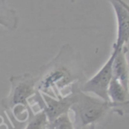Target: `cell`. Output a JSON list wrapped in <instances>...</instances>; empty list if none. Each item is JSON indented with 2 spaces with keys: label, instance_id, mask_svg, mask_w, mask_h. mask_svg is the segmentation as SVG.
Instances as JSON below:
<instances>
[{
  "label": "cell",
  "instance_id": "11",
  "mask_svg": "<svg viewBox=\"0 0 129 129\" xmlns=\"http://www.w3.org/2000/svg\"><path fill=\"white\" fill-rule=\"evenodd\" d=\"M120 1H121L122 4H123L124 6L126 7V9L129 11V1H128V0H120Z\"/></svg>",
  "mask_w": 129,
  "mask_h": 129
},
{
  "label": "cell",
  "instance_id": "7",
  "mask_svg": "<svg viewBox=\"0 0 129 129\" xmlns=\"http://www.w3.org/2000/svg\"><path fill=\"white\" fill-rule=\"evenodd\" d=\"M112 50L115 53L112 64L113 78L120 81L129 89V62L126 57L128 49L126 45L120 49L112 46Z\"/></svg>",
  "mask_w": 129,
  "mask_h": 129
},
{
  "label": "cell",
  "instance_id": "13",
  "mask_svg": "<svg viewBox=\"0 0 129 129\" xmlns=\"http://www.w3.org/2000/svg\"><path fill=\"white\" fill-rule=\"evenodd\" d=\"M70 1H71V3H73V4H74V3H75L77 0H70Z\"/></svg>",
  "mask_w": 129,
  "mask_h": 129
},
{
  "label": "cell",
  "instance_id": "10",
  "mask_svg": "<svg viewBox=\"0 0 129 129\" xmlns=\"http://www.w3.org/2000/svg\"><path fill=\"white\" fill-rule=\"evenodd\" d=\"M45 129H74V127L69 113H66L48 122Z\"/></svg>",
  "mask_w": 129,
  "mask_h": 129
},
{
  "label": "cell",
  "instance_id": "8",
  "mask_svg": "<svg viewBox=\"0 0 129 129\" xmlns=\"http://www.w3.org/2000/svg\"><path fill=\"white\" fill-rule=\"evenodd\" d=\"M0 25L8 30H14L18 26L16 13L8 7L6 0H0Z\"/></svg>",
  "mask_w": 129,
  "mask_h": 129
},
{
  "label": "cell",
  "instance_id": "3",
  "mask_svg": "<svg viewBox=\"0 0 129 129\" xmlns=\"http://www.w3.org/2000/svg\"><path fill=\"white\" fill-rule=\"evenodd\" d=\"M81 83H76L71 88L74 95V103L70 111L74 112L75 122L80 128L95 125L111 110L110 102L81 91L80 88Z\"/></svg>",
  "mask_w": 129,
  "mask_h": 129
},
{
  "label": "cell",
  "instance_id": "9",
  "mask_svg": "<svg viewBox=\"0 0 129 129\" xmlns=\"http://www.w3.org/2000/svg\"><path fill=\"white\" fill-rule=\"evenodd\" d=\"M48 123L46 115L43 111L38 112L33 111L27 119V124L24 129H45Z\"/></svg>",
  "mask_w": 129,
  "mask_h": 129
},
{
  "label": "cell",
  "instance_id": "5",
  "mask_svg": "<svg viewBox=\"0 0 129 129\" xmlns=\"http://www.w3.org/2000/svg\"><path fill=\"white\" fill-rule=\"evenodd\" d=\"M41 95L43 97V104L40 108V111H43L44 112L48 122L52 121L61 115L69 113L71 107L74 103V95L72 89L68 94L58 98L42 93Z\"/></svg>",
  "mask_w": 129,
  "mask_h": 129
},
{
  "label": "cell",
  "instance_id": "2",
  "mask_svg": "<svg viewBox=\"0 0 129 129\" xmlns=\"http://www.w3.org/2000/svg\"><path fill=\"white\" fill-rule=\"evenodd\" d=\"M10 92L2 100V106L17 121H27L33 112L31 100L37 93V77L30 74L14 75L10 78Z\"/></svg>",
  "mask_w": 129,
  "mask_h": 129
},
{
  "label": "cell",
  "instance_id": "6",
  "mask_svg": "<svg viewBox=\"0 0 129 129\" xmlns=\"http://www.w3.org/2000/svg\"><path fill=\"white\" fill-rule=\"evenodd\" d=\"M117 20V37L113 46L120 49L129 41V11L120 0H109Z\"/></svg>",
  "mask_w": 129,
  "mask_h": 129
},
{
  "label": "cell",
  "instance_id": "1",
  "mask_svg": "<svg viewBox=\"0 0 129 129\" xmlns=\"http://www.w3.org/2000/svg\"><path fill=\"white\" fill-rule=\"evenodd\" d=\"M85 81L81 68L74 58V49L64 44L57 55L41 68L37 77V90L42 94L58 98L69 93L73 85Z\"/></svg>",
  "mask_w": 129,
  "mask_h": 129
},
{
  "label": "cell",
  "instance_id": "12",
  "mask_svg": "<svg viewBox=\"0 0 129 129\" xmlns=\"http://www.w3.org/2000/svg\"><path fill=\"white\" fill-rule=\"evenodd\" d=\"M80 129H95V125H88V126H85V127H81Z\"/></svg>",
  "mask_w": 129,
  "mask_h": 129
},
{
  "label": "cell",
  "instance_id": "4",
  "mask_svg": "<svg viewBox=\"0 0 129 129\" xmlns=\"http://www.w3.org/2000/svg\"><path fill=\"white\" fill-rule=\"evenodd\" d=\"M114 56L115 53L112 50L110 57L102 67V68L90 79L81 83L80 86L81 91L88 94L91 93L103 100L110 102L108 96V88L113 78L112 64Z\"/></svg>",
  "mask_w": 129,
  "mask_h": 129
}]
</instances>
